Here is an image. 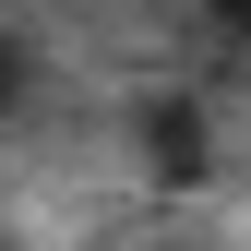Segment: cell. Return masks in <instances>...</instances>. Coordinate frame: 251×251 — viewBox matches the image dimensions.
I'll return each mask as SVG.
<instances>
[{
    "label": "cell",
    "instance_id": "cell-1",
    "mask_svg": "<svg viewBox=\"0 0 251 251\" xmlns=\"http://www.w3.org/2000/svg\"><path fill=\"white\" fill-rule=\"evenodd\" d=\"M203 144H215V132H203L192 96H155V108H144V168H155V179H203Z\"/></svg>",
    "mask_w": 251,
    "mask_h": 251
},
{
    "label": "cell",
    "instance_id": "cell-2",
    "mask_svg": "<svg viewBox=\"0 0 251 251\" xmlns=\"http://www.w3.org/2000/svg\"><path fill=\"white\" fill-rule=\"evenodd\" d=\"M24 72H36V60H24V36H12V24H0V108L24 96Z\"/></svg>",
    "mask_w": 251,
    "mask_h": 251
},
{
    "label": "cell",
    "instance_id": "cell-3",
    "mask_svg": "<svg viewBox=\"0 0 251 251\" xmlns=\"http://www.w3.org/2000/svg\"><path fill=\"white\" fill-rule=\"evenodd\" d=\"M203 24H215L227 48H251V0H203Z\"/></svg>",
    "mask_w": 251,
    "mask_h": 251
}]
</instances>
